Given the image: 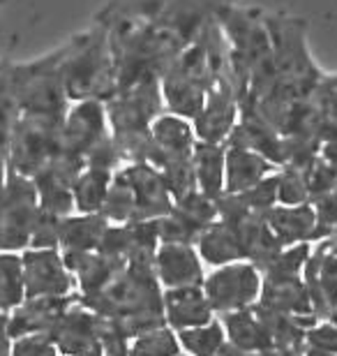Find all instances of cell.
<instances>
[{"mask_svg": "<svg viewBox=\"0 0 337 356\" xmlns=\"http://www.w3.org/2000/svg\"><path fill=\"white\" fill-rule=\"evenodd\" d=\"M60 120L19 116L7 144V169L33 178L60 151Z\"/></svg>", "mask_w": 337, "mask_h": 356, "instance_id": "cell-1", "label": "cell"}, {"mask_svg": "<svg viewBox=\"0 0 337 356\" xmlns=\"http://www.w3.org/2000/svg\"><path fill=\"white\" fill-rule=\"evenodd\" d=\"M38 213L40 199L33 178L10 172L0 195V252H24L31 248Z\"/></svg>", "mask_w": 337, "mask_h": 356, "instance_id": "cell-2", "label": "cell"}, {"mask_svg": "<svg viewBox=\"0 0 337 356\" xmlns=\"http://www.w3.org/2000/svg\"><path fill=\"white\" fill-rule=\"evenodd\" d=\"M111 72L109 58L99 40H88L81 49L69 51L60 60V81L67 99H97L104 86L106 74Z\"/></svg>", "mask_w": 337, "mask_h": 356, "instance_id": "cell-3", "label": "cell"}, {"mask_svg": "<svg viewBox=\"0 0 337 356\" xmlns=\"http://www.w3.org/2000/svg\"><path fill=\"white\" fill-rule=\"evenodd\" d=\"M261 280L254 264H227L204 280V294L211 310H245L259 296Z\"/></svg>", "mask_w": 337, "mask_h": 356, "instance_id": "cell-4", "label": "cell"}, {"mask_svg": "<svg viewBox=\"0 0 337 356\" xmlns=\"http://www.w3.org/2000/svg\"><path fill=\"white\" fill-rule=\"evenodd\" d=\"M99 324L102 317L74 298V303L58 317L47 336L60 356H102Z\"/></svg>", "mask_w": 337, "mask_h": 356, "instance_id": "cell-5", "label": "cell"}, {"mask_svg": "<svg viewBox=\"0 0 337 356\" xmlns=\"http://www.w3.org/2000/svg\"><path fill=\"white\" fill-rule=\"evenodd\" d=\"M26 298L31 296H74V275L65 266L60 250H28L21 252Z\"/></svg>", "mask_w": 337, "mask_h": 356, "instance_id": "cell-6", "label": "cell"}, {"mask_svg": "<svg viewBox=\"0 0 337 356\" xmlns=\"http://www.w3.org/2000/svg\"><path fill=\"white\" fill-rule=\"evenodd\" d=\"M106 134V111L99 99H79L69 106L60 127V151L85 162V155Z\"/></svg>", "mask_w": 337, "mask_h": 356, "instance_id": "cell-7", "label": "cell"}, {"mask_svg": "<svg viewBox=\"0 0 337 356\" xmlns=\"http://www.w3.org/2000/svg\"><path fill=\"white\" fill-rule=\"evenodd\" d=\"M74 296H31L24 298L10 315H7L5 329L12 340L33 336V333H49L58 317L65 312Z\"/></svg>", "mask_w": 337, "mask_h": 356, "instance_id": "cell-8", "label": "cell"}, {"mask_svg": "<svg viewBox=\"0 0 337 356\" xmlns=\"http://www.w3.org/2000/svg\"><path fill=\"white\" fill-rule=\"evenodd\" d=\"M155 275L169 289L199 287L204 282V268L197 252L183 243H164L155 252Z\"/></svg>", "mask_w": 337, "mask_h": 356, "instance_id": "cell-9", "label": "cell"}, {"mask_svg": "<svg viewBox=\"0 0 337 356\" xmlns=\"http://www.w3.org/2000/svg\"><path fill=\"white\" fill-rule=\"evenodd\" d=\"M164 303V319L174 329H192V326L208 324L213 317L211 303L199 287L185 289H169L162 296Z\"/></svg>", "mask_w": 337, "mask_h": 356, "instance_id": "cell-10", "label": "cell"}, {"mask_svg": "<svg viewBox=\"0 0 337 356\" xmlns=\"http://www.w3.org/2000/svg\"><path fill=\"white\" fill-rule=\"evenodd\" d=\"M270 162L245 146L231 144L224 155V192L238 195L266 178Z\"/></svg>", "mask_w": 337, "mask_h": 356, "instance_id": "cell-11", "label": "cell"}, {"mask_svg": "<svg viewBox=\"0 0 337 356\" xmlns=\"http://www.w3.org/2000/svg\"><path fill=\"white\" fill-rule=\"evenodd\" d=\"M266 222L282 245L300 243L307 236H317V213L307 204L270 209Z\"/></svg>", "mask_w": 337, "mask_h": 356, "instance_id": "cell-12", "label": "cell"}, {"mask_svg": "<svg viewBox=\"0 0 337 356\" xmlns=\"http://www.w3.org/2000/svg\"><path fill=\"white\" fill-rule=\"evenodd\" d=\"M106 227H109V220L99 216V213H79V216L63 218L58 250L63 254L92 252Z\"/></svg>", "mask_w": 337, "mask_h": 356, "instance_id": "cell-13", "label": "cell"}, {"mask_svg": "<svg viewBox=\"0 0 337 356\" xmlns=\"http://www.w3.org/2000/svg\"><path fill=\"white\" fill-rule=\"evenodd\" d=\"M224 329L229 343L249 354H272V340L268 336L266 326L254 315V310H236L224 317Z\"/></svg>", "mask_w": 337, "mask_h": 356, "instance_id": "cell-14", "label": "cell"}, {"mask_svg": "<svg viewBox=\"0 0 337 356\" xmlns=\"http://www.w3.org/2000/svg\"><path fill=\"white\" fill-rule=\"evenodd\" d=\"M224 146L206 144V141L195 144V151H192L197 190L211 199L224 195Z\"/></svg>", "mask_w": 337, "mask_h": 356, "instance_id": "cell-15", "label": "cell"}, {"mask_svg": "<svg viewBox=\"0 0 337 356\" xmlns=\"http://www.w3.org/2000/svg\"><path fill=\"white\" fill-rule=\"evenodd\" d=\"M197 243L199 252L208 264H231V261L245 257V248H243L238 229L229 222H222V220L206 227L199 234Z\"/></svg>", "mask_w": 337, "mask_h": 356, "instance_id": "cell-16", "label": "cell"}, {"mask_svg": "<svg viewBox=\"0 0 337 356\" xmlns=\"http://www.w3.org/2000/svg\"><path fill=\"white\" fill-rule=\"evenodd\" d=\"M233 102L227 90L206 97L204 109L197 116V134L206 144H222L233 130Z\"/></svg>", "mask_w": 337, "mask_h": 356, "instance_id": "cell-17", "label": "cell"}, {"mask_svg": "<svg viewBox=\"0 0 337 356\" xmlns=\"http://www.w3.org/2000/svg\"><path fill=\"white\" fill-rule=\"evenodd\" d=\"M261 303L291 317H303V312H312L314 308L310 289L300 277H286V280L266 277V289H263Z\"/></svg>", "mask_w": 337, "mask_h": 356, "instance_id": "cell-18", "label": "cell"}, {"mask_svg": "<svg viewBox=\"0 0 337 356\" xmlns=\"http://www.w3.org/2000/svg\"><path fill=\"white\" fill-rule=\"evenodd\" d=\"M111 185V172L97 167H83V172L76 176L72 185L76 213H99Z\"/></svg>", "mask_w": 337, "mask_h": 356, "instance_id": "cell-19", "label": "cell"}, {"mask_svg": "<svg viewBox=\"0 0 337 356\" xmlns=\"http://www.w3.org/2000/svg\"><path fill=\"white\" fill-rule=\"evenodd\" d=\"M24 298L21 252H0V315H10Z\"/></svg>", "mask_w": 337, "mask_h": 356, "instance_id": "cell-20", "label": "cell"}, {"mask_svg": "<svg viewBox=\"0 0 337 356\" xmlns=\"http://www.w3.org/2000/svg\"><path fill=\"white\" fill-rule=\"evenodd\" d=\"M178 340L183 347L195 356H217L224 347V329L215 322H208L202 326H192V329H181Z\"/></svg>", "mask_w": 337, "mask_h": 356, "instance_id": "cell-21", "label": "cell"}, {"mask_svg": "<svg viewBox=\"0 0 337 356\" xmlns=\"http://www.w3.org/2000/svg\"><path fill=\"white\" fill-rule=\"evenodd\" d=\"M127 356H178V340L169 329L157 326L134 336Z\"/></svg>", "mask_w": 337, "mask_h": 356, "instance_id": "cell-22", "label": "cell"}, {"mask_svg": "<svg viewBox=\"0 0 337 356\" xmlns=\"http://www.w3.org/2000/svg\"><path fill=\"white\" fill-rule=\"evenodd\" d=\"M310 257V245L307 243H296L291 250H282L275 259L270 261L266 268V277L272 280H286V277H298L303 266L307 264Z\"/></svg>", "mask_w": 337, "mask_h": 356, "instance_id": "cell-23", "label": "cell"}, {"mask_svg": "<svg viewBox=\"0 0 337 356\" xmlns=\"http://www.w3.org/2000/svg\"><path fill=\"white\" fill-rule=\"evenodd\" d=\"M60 225H63L60 216H54V213L40 211L38 220H35V225H33L31 248H35V250H58Z\"/></svg>", "mask_w": 337, "mask_h": 356, "instance_id": "cell-24", "label": "cell"}, {"mask_svg": "<svg viewBox=\"0 0 337 356\" xmlns=\"http://www.w3.org/2000/svg\"><path fill=\"white\" fill-rule=\"evenodd\" d=\"M310 197V185L303 169L289 167L284 174L277 176V199L284 206H298Z\"/></svg>", "mask_w": 337, "mask_h": 356, "instance_id": "cell-25", "label": "cell"}, {"mask_svg": "<svg viewBox=\"0 0 337 356\" xmlns=\"http://www.w3.org/2000/svg\"><path fill=\"white\" fill-rule=\"evenodd\" d=\"M10 356H60V354L47 333H33V336L12 340Z\"/></svg>", "mask_w": 337, "mask_h": 356, "instance_id": "cell-26", "label": "cell"}, {"mask_svg": "<svg viewBox=\"0 0 337 356\" xmlns=\"http://www.w3.org/2000/svg\"><path fill=\"white\" fill-rule=\"evenodd\" d=\"M307 343L310 347L326 352H337V326L335 324H321L307 333Z\"/></svg>", "mask_w": 337, "mask_h": 356, "instance_id": "cell-27", "label": "cell"}, {"mask_svg": "<svg viewBox=\"0 0 337 356\" xmlns=\"http://www.w3.org/2000/svg\"><path fill=\"white\" fill-rule=\"evenodd\" d=\"M7 174H10V169H7V151L0 148V195H3V188L7 183Z\"/></svg>", "mask_w": 337, "mask_h": 356, "instance_id": "cell-28", "label": "cell"}, {"mask_svg": "<svg viewBox=\"0 0 337 356\" xmlns=\"http://www.w3.org/2000/svg\"><path fill=\"white\" fill-rule=\"evenodd\" d=\"M12 350V338L7 336V329L0 326V356H10Z\"/></svg>", "mask_w": 337, "mask_h": 356, "instance_id": "cell-29", "label": "cell"}, {"mask_svg": "<svg viewBox=\"0 0 337 356\" xmlns=\"http://www.w3.org/2000/svg\"><path fill=\"white\" fill-rule=\"evenodd\" d=\"M305 356H337V352H326V350H317V347H310L305 352Z\"/></svg>", "mask_w": 337, "mask_h": 356, "instance_id": "cell-30", "label": "cell"}, {"mask_svg": "<svg viewBox=\"0 0 337 356\" xmlns=\"http://www.w3.org/2000/svg\"><path fill=\"white\" fill-rule=\"evenodd\" d=\"M335 245H337V225H335Z\"/></svg>", "mask_w": 337, "mask_h": 356, "instance_id": "cell-31", "label": "cell"}]
</instances>
